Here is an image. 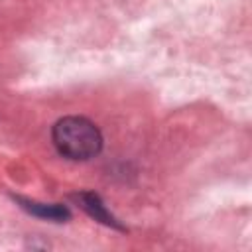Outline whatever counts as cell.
<instances>
[{"mask_svg": "<svg viewBox=\"0 0 252 252\" xmlns=\"http://www.w3.org/2000/svg\"><path fill=\"white\" fill-rule=\"evenodd\" d=\"M77 201H79V205H81L93 219H96V220H100V222H104V224H108V226L122 228V226L118 224V220L106 211V207L102 205V201H100V197H98L96 193H79V195H77Z\"/></svg>", "mask_w": 252, "mask_h": 252, "instance_id": "obj_2", "label": "cell"}, {"mask_svg": "<svg viewBox=\"0 0 252 252\" xmlns=\"http://www.w3.org/2000/svg\"><path fill=\"white\" fill-rule=\"evenodd\" d=\"M22 207L41 219H49V220H63L69 219V211L67 207L61 205H45V203H33V201H22Z\"/></svg>", "mask_w": 252, "mask_h": 252, "instance_id": "obj_3", "label": "cell"}, {"mask_svg": "<svg viewBox=\"0 0 252 252\" xmlns=\"http://www.w3.org/2000/svg\"><path fill=\"white\" fill-rule=\"evenodd\" d=\"M57 152L75 161H87L100 154L102 134L89 118L83 116H65L61 118L51 132Z\"/></svg>", "mask_w": 252, "mask_h": 252, "instance_id": "obj_1", "label": "cell"}]
</instances>
